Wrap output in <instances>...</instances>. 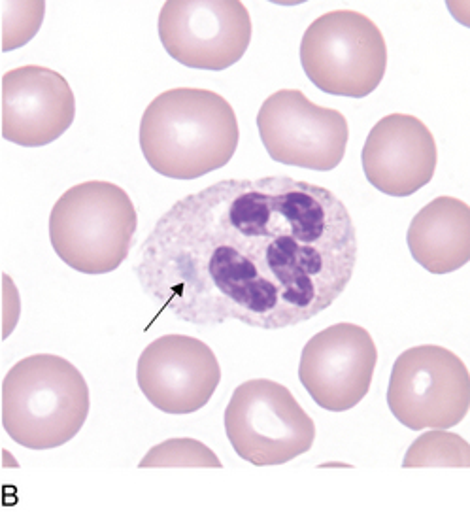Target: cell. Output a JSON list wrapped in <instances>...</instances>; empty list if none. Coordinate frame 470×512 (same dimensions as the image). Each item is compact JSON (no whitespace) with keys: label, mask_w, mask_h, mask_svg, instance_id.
<instances>
[{"label":"cell","mask_w":470,"mask_h":512,"mask_svg":"<svg viewBox=\"0 0 470 512\" xmlns=\"http://www.w3.org/2000/svg\"><path fill=\"white\" fill-rule=\"evenodd\" d=\"M357 263L352 214L289 176L221 180L168 208L138 248L142 291L187 324L286 329L316 318Z\"/></svg>","instance_id":"6da1fadb"},{"label":"cell","mask_w":470,"mask_h":512,"mask_svg":"<svg viewBox=\"0 0 470 512\" xmlns=\"http://www.w3.org/2000/svg\"><path fill=\"white\" fill-rule=\"evenodd\" d=\"M238 140L233 106L208 89H168L148 104L140 121L142 154L153 171L172 180H195L223 169Z\"/></svg>","instance_id":"7a4b0ae2"},{"label":"cell","mask_w":470,"mask_h":512,"mask_svg":"<svg viewBox=\"0 0 470 512\" xmlns=\"http://www.w3.org/2000/svg\"><path fill=\"white\" fill-rule=\"evenodd\" d=\"M89 409L84 375L61 356L21 359L2 380V427L25 448L50 450L72 441Z\"/></svg>","instance_id":"3957f363"},{"label":"cell","mask_w":470,"mask_h":512,"mask_svg":"<svg viewBox=\"0 0 470 512\" xmlns=\"http://www.w3.org/2000/svg\"><path fill=\"white\" fill-rule=\"evenodd\" d=\"M138 214L129 193L112 182L67 189L50 214L55 254L84 274L114 273L135 244Z\"/></svg>","instance_id":"277c9868"},{"label":"cell","mask_w":470,"mask_h":512,"mask_svg":"<svg viewBox=\"0 0 470 512\" xmlns=\"http://www.w3.org/2000/svg\"><path fill=\"white\" fill-rule=\"evenodd\" d=\"M301 65L319 91L363 99L376 91L386 76V38L365 14L333 10L306 29Z\"/></svg>","instance_id":"5b68a950"},{"label":"cell","mask_w":470,"mask_h":512,"mask_svg":"<svg viewBox=\"0 0 470 512\" xmlns=\"http://www.w3.org/2000/svg\"><path fill=\"white\" fill-rule=\"evenodd\" d=\"M225 433L242 460L267 467L306 454L316 439V424L286 386L255 378L233 393L225 409Z\"/></svg>","instance_id":"8992f818"},{"label":"cell","mask_w":470,"mask_h":512,"mask_svg":"<svg viewBox=\"0 0 470 512\" xmlns=\"http://www.w3.org/2000/svg\"><path fill=\"white\" fill-rule=\"evenodd\" d=\"M387 407L412 431L457 426L469 412V369L437 344L408 348L393 365Z\"/></svg>","instance_id":"52a82bcc"},{"label":"cell","mask_w":470,"mask_h":512,"mask_svg":"<svg viewBox=\"0 0 470 512\" xmlns=\"http://www.w3.org/2000/svg\"><path fill=\"white\" fill-rule=\"evenodd\" d=\"M257 129L276 163L308 171L336 169L350 140L344 114L312 103L299 89H282L270 95L259 108Z\"/></svg>","instance_id":"ba28073f"},{"label":"cell","mask_w":470,"mask_h":512,"mask_svg":"<svg viewBox=\"0 0 470 512\" xmlns=\"http://www.w3.org/2000/svg\"><path fill=\"white\" fill-rule=\"evenodd\" d=\"M168 55L189 69L225 70L252 42V18L238 0H168L159 14Z\"/></svg>","instance_id":"9c48e42d"},{"label":"cell","mask_w":470,"mask_h":512,"mask_svg":"<svg viewBox=\"0 0 470 512\" xmlns=\"http://www.w3.org/2000/svg\"><path fill=\"white\" fill-rule=\"evenodd\" d=\"M376 363L378 348L369 331L342 322L306 342L299 378L319 409L346 412L367 397Z\"/></svg>","instance_id":"30bf717a"},{"label":"cell","mask_w":470,"mask_h":512,"mask_svg":"<svg viewBox=\"0 0 470 512\" xmlns=\"http://www.w3.org/2000/svg\"><path fill=\"white\" fill-rule=\"evenodd\" d=\"M221 367L206 342L187 335H165L150 342L136 365L140 392L167 414H193L216 393Z\"/></svg>","instance_id":"8fae6325"},{"label":"cell","mask_w":470,"mask_h":512,"mask_svg":"<svg viewBox=\"0 0 470 512\" xmlns=\"http://www.w3.org/2000/svg\"><path fill=\"white\" fill-rule=\"evenodd\" d=\"M76 118V97L65 76L25 65L2 76V137L40 148L63 137Z\"/></svg>","instance_id":"7c38bea8"},{"label":"cell","mask_w":470,"mask_h":512,"mask_svg":"<svg viewBox=\"0 0 470 512\" xmlns=\"http://www.w3.org/2000/svg\"><path fill=\"white\" fill-rule=\"evenodd\" d=\"M361 163L372 188L389 197H410L435 176L437 142L416 116L389 114L370 129Z\"/></svg>","instance_id":"4fadbf2b"},{"label":"cell","mask_w":470,"mask_h":512,"mask_svg":"<svg viewBox=\"0 0 470 512\" xmlns=\"http://www.w3.org/2000/svg\"><path fill=\"white\" fill-rule=\"evenodd\" d=\"M406 242L427 273L459 271L470 259V206L455 197H437L414 216Z\"/></svg>","instance_id":"5bb4252c"},{"label":"cell","mask_w":470,"mask_h":512,"mask_svg":"<svg viewBox=\"0 0 470 512\" xmlns=\"http://www.w3.org/2000/svg\"><path fill=\"white\" fill-rule=\"evenodd\" d=\"M470 446L461 435L431 429L418 437L404 456L403 467H469Z\"/></svg>","instance_id":"9a60e30c"},{"label":"cell","mask_w":470,"mask_h":512,"mask_svg":"<svg viewBox=\"0 0 470 512\" xmlns=\"http://www.w3.org/2000/svg\"><path fill=\"white\" fill-rule=\"evenodd\" d=\"M44 12L46 4L42 0H2V52H12L33 40L44 21Z\"/></svg>","instance_id":"2e32d148"},{"label":"cell","mask_w":470,"mask_h":512,"mask_svg":"<svg viewBox=\"0 0 470 512\" xmlns=\"http://www.w3.org/2000/svg\"><path fill=\"white\" fill-rule=\"evenodd\" d=\"M140 467H221L218 456L195 439H168L153 446Z\"/></svg>","instance_id":"e0dca14e"}]
</instances>
